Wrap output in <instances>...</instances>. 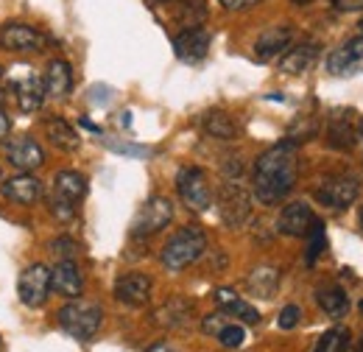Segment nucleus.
Listing matches in <instances>:
<instances>
[{
  "label": "nucleus",
  "mask_w": 363,
  "mask_h": 352,
  "mask_svg": "<svg viewBox=\"0 0 363 352\" xmlns=\"http://www.w3.org/2000/svg\"><path fill=\"white\" fill-rule=\"evenodd\" d=\"M299 179V154L296 143L282 140L263 151L255 163V199L266 207L279 204Z\"/></svg>",
  "instance_id": "nucleus-1"
},
{
  "label": "nucleus",
  "mask_w": 363,
  "mask_h": 352,
  "mask_svg": "<svg viewBox=\"0 0 363 352\" xmlns=\"http://www.w3.org/2000/svg\"><path fill=\"white\" fill-rule=\"evenodd\" d=\"M207 252V232L196 224L182 226L179 232L165 243L162 249V265L168 271H182L190 263H196Z\"/></svg>",
  "instance_id": "nucleus-2"
},
{
  "label": "nucleus",
  "mask_w": 363,
  "mask_h": 352,
  "mask_svg": "<svg viewBox=\"0 0 363 352\" xmlns=\"http://www.w3.org/2000/svg\"><path fill=\"white\" fill-rule=\"evenodd\" d=\"M59 319V327L76 339V341H90L95 339V333L101 330V321H104V310L95 302H87V299H73L67 302L65 308L56 313Z\"/></svg>",
  "instance_id": "nucleus-3"
},
{
  "label": "nucleus",
  "mask_w": 363,
  "mask_h": 352,
  "mask_svg": "<svg viewBox=\"0 0 363 352\" xmlns=\"http://www.w3.org/2000/svg\"><path fill=\"white\" fill-rule=\"evenodd\" d=\"M87 196V179L79 171H59L53 176V196H50V213L59 221H70L76 216L79 202Z\"/></svg>",
  "instance_id": "nucleus-4"
},
{
  "label": "nucleus",
  "mask_w": 363,
  "mask_h": 352,
  "mask_svg": "<svg viewBox=\"0 0 363 352\" xmlns=\"http://www.w3.org/2000/svg\"><path fill=\"white\" fill-rule=\"evenodd\" d=\"M216 204H218V216L227 224L229 229H240L246 221L252 219V207H255V199L252 193L240 185V182H224L218 187V196H216Z\"/></svg>",
  "instance_id": "nucleus-5"
},
{
  "label": "nucleus",
  "mask_w": 363,
  "mask_h": 352,
  "mask_svg": "<svg viewBox=\"0 0 363 352\" xmlns=\"http://www.w3.org/2000/svg\"><path fill=\"white\" fill-rule=\"evenodd\" d=\"M177 190H179V199L184 202L187 210L193 213H207L210 204H213V190H210V182L204 168L199 165H187L177 174Z\"/></svg>",
  "instance_id": "nucleus-6"
},
{
  "label": "nucleus",
  "mask_w": 363,
  "mask_h": 352,
  "mask_svg": "<svg viewBox=\"0 0 363 352\" xmlns=\"http://www.w3.org/2000/svg\"><path fill=\"white\" fill-rule=\"evenodd\" d=\"M174 219V202L165 196H151L132 221V238H151L162 232Z\"/></svg>",
  "instance_id": "nucleus-7"
},
{
  "label": "nucleus",
  "mask_w": 363,
  "mask_h": 352,
  "mask_svg": "<svg viewBox=\"0 0 363 352\" xmlns=\"http://www.w3.org/2000/svg\"><path fill=\"white\" fill-rule=\"evenodd\" d=\"M358 193H361V179L352 174L327 176L316 187V199L330 210H347L350 204H355Z\"/></svg>",
  "instance_id": "nucleus-8"
},
{
  "label": "nucleus",
  "mask_w": 363,
  "mask_h": 352,
  "mask_svg": "<svg viewBox=\"0 0 363 352\" xmlns=\"http://www.w3.org/2000/svg\"><path fill=\"white\" fill-rule=\"evenodd\" d=\"M48 294H50V268L43 263L28 265L20 274V282H17L20 302L26 308H43L48 302Z\"/></svg>",
  "instance_id": "nucleus-9"
},
{
  "label": "nucleus",
  "mask_w": 363,
  "mask_h": 352,
  "mask_svg": "<svg viewBox=\"0 0 363 352\" xmlns=\"http://www.w3.org/2000/svg\"><path fill=\"white\" fill-rule=\"evenodd\" d=\"M327 145L333 151H352L355 143H358V121H355V112L352 109H335L330 112V121H327Z\"/></svg>",
  "instance_id": "nucleus-10"
},
{
  "label": "nucleus",
  "mask_w": 363,
  "mask_h": 352,
  "mask_svg": "<svg viewBox=\"0 0 363 352\" xmlns=\"http://www.w3.org/2000/svg\"><path fill=\"white\" fill-rule=\"evenodd\" d=\"M0 48L3 50H11V53H34V50H43L45 48V37L34 26L6 23L0 28Z\"/></svg>",
  "instance_id": "nucleus-11"
},
{
  "label": "nucleus",
  "mask_w": 363,
  "mask_h": 352,
  "mask_svg": "<svg viewBox=\"0 0 363 352\" xmlns=\"http://www.w3.org/2000/svg\"><path fill=\"white\" fill-rule=\"evenodd\" d=\"M151 277L143 274V271H129L123 277H118L115 282V299L123 302L126 308H143L148 299H151Z\"/></svg>",
  "instance_id": "nucleus-12"
},
{
  "label": "nucleus",
  "mask_w": 363,
  "mask_h": 352,
  "mask_svg": "<svg viewBox=\"0 0 363 352\" xmlns=\"http://www.w3.org/2000/svg\"><path fill=\"white\" fill-rule=\"evenodd\" d=\"M327 70H330V76H355V73H363V37H352L341 48H335L327 56Z\"/></svg>",
  "instance_id": "nucleus-13"
},
{
  "label": "nucleus",
  "mask_w": 363,
  "mask_h": 352,
  "mask_svg": "<svg viewBox=\"0 0 363 352\" xmlns=\"http://www.w3.org/2000/svg\"><path fill=\"white\" fill-rule=\"evenodd\" d=\"M193 316H196V305L190 299L171 297L168 302H162L160 308L151 313V321L157 327H162V330H182V327H187L193 321Z\"/></svg>",
  "instance_id": "nucleus-14"
},
{
  "label": "nucleus",
  "mask_w": 363,
  "mask_h": 352,
  "mask_svg": "<svg viewBox=\"0 0 363 352\" xmlns=\"http://www.w3.org/2000/svg\"><path fill=\"white\" fill-rule=\"evenodd\" d=\"M0 196L11 204H23V207H31L40 196H43V182L34 174L23 171V174L11 176L0 185Z\"/></svg>",
  "instance_id": "nucleus-15"
},
{
  "label": "nucleus",
  "mask_w": 363,
  "mask_h": 352,
  "mask_svg": "<svg viewBox=\"0 0 363 352\" xmlns=\"http://www.w3.org/2000/svg\"><path fill=\"white\" fill-rule=\"evenodd\" d=\"M313 221H316V216H313L311 204H305V202H291V204L282 207V213H279V219H277V232H279V235H288V238H305V235L311 232Z\"/></svg>",
  "instance_id": "nucleus-16"
},
{
  "label": "nucleus",
  "mask_w": 363,
  "mask_h": 352,
  "mask_svg": "<svg viewBox=\"0 0 363 352\" xmlns=\"http://www.w3.org/2000/svg\"><path fill=\"white\" fill-rule=\"evenodd\" d=\"M210 43H213V37H210V31L207 28H184L182 34L174 37V53L179 56L182 62H201L207 53H210Z\"/></svg>",
  "instance_id": "nucleus-17"
},
{
  "label": "nucleus",
  "mask_w": 363,
  "mask_h": 352,
  "mask_svg": "<svg viewBox=\"0 0 363 352\" xmlns=\"http://www.w3.org/2000/svg\"><path fill=\"white\" fill-rule=\"evenodd\" d=\"M50 288L59 297H67V299H79L82 297V291H84V274L76 265V260H59L56 263V268L50 271Z\"/></svg>",
  "instance_id": "nucleus-18"
},
{
  "label": "nucleus",
  "mask_w": 363,
  "mask_h": 352,
  "mask_svg": "<svg viewBox=\"0 0 363 352\" xmlns=\"http://www.w3.org/2000/svg\"><path fill=\"white\" fill-rule=\"evenodd\" d=\"M3 148H6L9 163H11L14 168H20V171H34V168H40V165L45 163L43 145H40L37 140H31V137H17V140L6 143Z\"/></svg>",
  "instance_id": "nucleus-19"
},
{
  "label": "nucleus",
  "mask_w": 363,
  "mask_h": 352,
  "mask_svg": "<svg viewBox=\"0 0 363 352\" xmlns=\"http://www.w3.org/2000/svg\"><path fill=\"white\" fill-rule=\"evenodd\" d=\"M318 53H321V45H318L316 40L291 45V48L282 53V59H279V70L288 73V76H299V73H305V70L313 67Z\"/></svg>",
  "instance_id": "nucleus-20"
},
{
  "label": "nucleus",
  "mask_w": 363,
  "mask_h": 352,
  "mask_svg": "<svg viewBox=\"0 0 363 352\" xmlns=\"http://www.w3.org/2000/svg\"><path fill=\"white\" fill-rule=\"evenodd\" d=\"M294 43V28L291 26H272V28H266L260 37H257V43H255V56L260 59V62H269L274 56H279V53H285L288 48Z\"/></svg>",
  "instance_id": "nucleus-21"
},
{
  "label": "nucleus",
  "mask_w": 363,
  "mask_h": 352,
  "mask_svg": "<svg viewBox=\"0 0 363 352\" xmlns=\"http://www.w3.org/2000/svg\"><path fill=\"white\" fill-rule=\"evenodd\" d=\"M43 84H45V95L56 98V101H65L70 95V89H73V70H70V65L65 59H53L48 65Z\"/></svg>",
  "instance_id": "nucleus-22"
},
{
  "label": "nucleus",
  "mask_w": 363,
  "mask_h": 352,
  "mask_svg": "<svg viewBox=\"0 0 363 352\" xmlns=\"http://www.w3.org/2000/svg\"><path fill=\"white\" fill-rule=\"evenodd\" d=\"M213 299L218 302V308L224 310L227 316H235V319H240L243 324H257L260 321V313L257 308H252L246 299H240L232 288H218L216 294H213Z\"/></svg>",
  "instance_id": "nucleus-23"
},
{
  "label": "nucleus",
  "mask_w": 363,
  "mask_h": 352,
  "mask_svg": "<svg viewBox=\"0 0 363 352\" xmlns=\"http://www.w3.org/2000/svg\"><path fill=\"white\" fill-rule=\"evenodd\" d=\"M14 95H17V106H20L26 115H31V112H37V109L43 106V101H45V84H43V79H37V76H26V79H20V82L14 84Z\"/></svg>",
  "instance_id": "nucleus-24"
},
{
  "label": "nucleus",
  "mask_w": 363,
  "mask_h": 352,
  "mask_svg": "<svg viewBox=\"0 0 363 352\" xmlns=\"http://www.w3.org/2000/svg\"><path fill=\"white\" fill-rule=\"evenodd\" d=\"M246 288L260 299H272L279 288V268H274V265L252 268V274L246 277Z\"/></svg>",
  "instance_id": "nucleus-25"
},
{
  "label": "nucleus",
  "mask_w": 363,
  "mask_h": 352,
  "mask_svg": "<svg viewBox=\"0 0 363 352\" xmlns=\"http://www.w3.org/2000/svg\"><path fill=\"white\" fill-rule=\"evenodd\" d=\"M201 129L210 134L213 140H235L238 137V123H235V118L224 112V109H210V112H204V118H201Z\"/></svg>",
  "instance_id": "nucleus-26"
},
{
  "label": "nucleus",
  "mask_w": 363,
  "mask_h": 352,
  "mask_svg": "<svg viewBox=\"0 0 363 352\" xmlns=\"http://www.w3.org/2000/svg\"><path fill=\"white\" fill-rule=\"evenodd\" d=\"M45 134H48V140H50L56 148H62V151H76V148L82 145V137L76 134V129H73L65 118H48Z\"/></svg>",
  "instance_id": "nucleus-27"
},
{
  "label": "nucleus",
  "mask_w": 363,
  "mask_h": 352,
  "mask_svg": "<svg viewBox=\"0 0 363 352\" xmlns=\"http://www.w3.org/2000/svg\"><path fill=\"white\" fill-rule=\"evenodd\" d=\"M316 302H318V308L324 310L330 319H341V316H347V310H350V297H347L344 288H338V285L318 288Z\"/></svg>",
  "instance_id": "nucleus-28"
},
{
  "label": "nucleus",
  "mask_w": 363,
  "mask_h": 352,
  "mask_svg": "<svg viewBox=\"0 0 363 352\" xmlns=\"http://www.w3.org/2000/svg\"><path fill=\"white\" fill-rule=\"evenodd\" d=\"M350 347V330L347 327H330L316 339L311 352H344Z\"/></svg>",
  "instance_id": "nucleus-29"
},
{
  "label": "nucleus",
  "mask_w": 363,
  "mask_h": 352,
  "mask_svg": "<svg viewBox=\"0 0 363 352\" xmlns=\"http://www.w3.org/2000/svg\"><path fill=\"white\" fill-rule=\"evenodd\" d=\"M177 20H179L184 28H199V26L207 20V6H204V0H182L179 11H177Z\"/></svg>",
  "instance_id": "nucleus-30"
},
{
  "label": "nucleus",
  "mask_w": 363,
  "mask_h": 352,
  "mask_svg": "<svg viewBox=\"0 0 363 352\" xmlns=\"http://www.w3.org/2000/svg\"><path fill=\"white\" fill-rule=\"evenodd\" d=\"M308 238V252H305V263L316 265V260L321 258V252L327 249V235H324V221H313L311 232L305 235Z\"/></svg>",
  "instance_id": "nucleus-31"
},
{
  "label": "nucleus",
  "mask_w": 363,
  "mask_h": 352,
  "mask_svg": "<svg viewBox=\"0 0 363 352\" xmlns=\"http://www.w3.org/2000/svg\"><path fill=\"white\" fill-rule=\"evenodd\" d=\"M316 134H318L316 115H302V118H296V121L288 126V140H291V143H305V140H313Z\"/></svg>",
  "instance_id": "nucleus-32"
},
{
  "label": "nucleus",
  "mask_w": 363,
  "mask_h": 352,
  "mask_svg": "<svg viewBox=\"0 0 363 352\" xmlns=\"http://www.w3.org/2000/svg\"><path fill=\"white\" fill-rule=\"evenodd\" d=\"M216 339L221 341V347L235 350V347H243V341H246V330H243L240 324H224V327L218 330Z\"/></svg>",
  "instance_id": "nucleus-33"
},
{
  "label": "nucleus",
  "mask_w": 363,
  "mask_h": 352,
  "mask_svg": "<svg viewBox=\"0 0 363 352\" xmlns=\"http://www.w3.org/2000/svg\"><path fill=\"white\" fill-rule=\"evenodd\" d=\"M76 249H79V243L73 241V238H56V241H50V252L59 258V260H73V255H76Z\"/></svg>",
  "instance_id": "nucleus-34"
},
{
  "label": "nucleus",
  "mask_w": 363,
  "mask_h": 352,
  "mask_svg": "<svg viewBox=\"0 0 363 352\" xmlns=\"http://www.w3.org/2000/svg\"><path fill=\"white\" fill-rule=\"evenodd\" d=\"M299 321H302V310L296 308V305H285V308L279 310L277 327H279V330H294Z\"/></svg>",
  "instance_id": "nucleus-35"
},
{
  "label": "nucleus",
  "mask_w": 363,
  "mask_h": 352,
  "mask_svg": "<svg viewBox=\"0 0 363 352\" xmlns=\"http://www.w3.org/2000/svg\"><path fill=\"white\" fill-rule=\"evenodd\" d=\"M227 324V313L224 310H218V313H210V316H204V321H201V330L207 333V336H218V330Z\"/></svg>",
  "instance_id": "nucleus-36"
},
{
  "label": "nucleus",
  "mask_w": 363,
  "mask_h": 352,
  "mask_svg": "<svg viewBox=\"0 0 363 352\" xmlns=\"http://www.w3.org/2000/svg\"><path fill=\"white\" fill-rule=\"evenodd\" d=\"M218 3H221V9H227V11H246V9L260 6L263 0H218Z\"/></svg>",
  "instance_id": "nucleus-37"
},
{
  "label": "nucleus",
  "mask_w": 363,
  "mask_h": 352,
  "mask_svg": "<svg viewBox=\"0 0 363 352\" xmlns=\"http://www.w3.org/2000/svg\"><path fill=\"white\" fill-rule=\"evenodd\" d=\"M333 6H335L338 11H361L363 0H333Z\"/></svg>",
  "instance_id": "nucleus-38"
},
{
  "label": "nucleus",
  "mask_w": 363,
  "mask_h": 352,
  "mask_svg": "<svg viewBox=\"0 0 363 352\" xmlns=\"http://www.w3.org/2000/svg\"><path fill=\"white\" fill-rule=\"evenodd\" d=\"M9 129H11V121H9V115H6V109L0 106V143L9 137Z\"/></svg>",
  "instance_id": "nucleus-39"
},
{
  "label": "nucleus",
  "mask_w": 363,
  "mask_h": 352,
  "mask_svg": "<svg viewBox=\"0 0 363 352\" xmlns=\"http://www.w3.org/2000/svg\"><path fill=\"white\" fill-rule=\"evenodd\" d=\"M145 352H177L171 344H165V341H160V344H154V347H148Z\"/></svg>",
  "instance_id": "nucleus-40"
},
{
  "label": "nucleus",
  "mask_w": 363,
  "mask_h": 352,
  "mask_svg": "<svg viewBox=\"0 0 363 352\" xmlns=\"http://www.w3.org/2000/svg\"><path fill=\"white\" fill-rule=\"evenodd\" d=\"M358 140H363V118H358Z\"/></svg>",
  "instance_id": "nucleus-41"
},
{
  "label": "nucleus",
  "mask_w": 363,
  "mask_h": 352,
  "mask_svg": "<svg viewBox=\"0 0 363 352\" xmlns=\"http://www.w3.org/2000/svg\"><path fill=\"white\" fill-rule=\"evenodd\" d=\"M291 3H296V6H305V3H313V0H291Z\"/></svg>",
  "instance_id": "nucleus-42"
},
{
  "label": "nucleus",
  "mask_w": 363,
  "mask_h": 352,
  "mask_svg": "<svg viewBox=\"0 0 363 352\" xmlns=\"http://www.w3.org/2000/svg\"><path fill=\"white\" fill-rule=\"evenodd\" d=\"M3 79H6V70L0 67V89H3Z\"/></svg>",
  "instance_id": "nucleus-43"
},
{
  "label": "nucleus",
  "mask_w": 363,
  "mask_h": 352,
  "mask_svg": "<svg viewBox=\"0 0 363 352\" xmlns=\"http://www.w3.org/2000/svg\"><path fill=\"white\" fill-rule=\"evenodd\" d=\"M358 352H363V336H361V341H358Z\"/></svg>",
  "instance_id": "nucleus-44"
},
{
  "label": "nucleus",
  "mask_w": 363,
  "mask_h": 352,
  "mask_svg": "<svg viewBox=\"0 0 363 352\" xmlns=\"http://www.w3.org/2000/svg\"><path fill=\"white\" fill-rule=\"evenodd\" d=\"M361 226H363V210H361Z\"/></svg>",
  "instance_id": "nucleus-45"
},
{
  "label": "nucleus",
  "mask_w": 363,
  "mask_h": 352,
  "mask_svg": "<svg viewBox=\"0 0 363 352\" xmlns=\"http://www.w3.org/2000/svg\"><path fill=\"white\" fill-rule=\"evenodd\" d=\"M358 308H361V313H363V302H361V305H358Z\"/></svg>",
  "instance_id": "nucleus-46"
},
{
  "label": "nucleus",
  "mask_w": 363,
  "mask_h": 352,
  "mask_svg": "<svg viewBox=\"0 0 363 352\" xmlns=\"http://www.w3.org/2000/svg\"><path fill=\"white\" fill-rule=\"evenodd\" d=\"M361 31H363V20H361Z\"/></svg>",
  "instance_id": "nucleus-47"
}]
</instances>
